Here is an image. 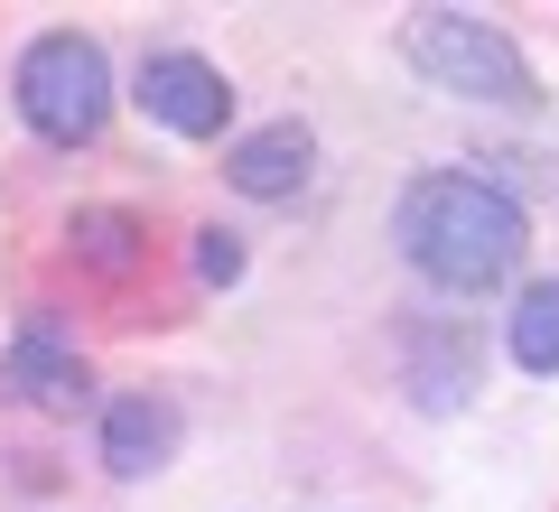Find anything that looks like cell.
I'll use <instances>...</instances> for the list:
<instances>
[{
  "label": "cell",
  "mask_w": 559,
  "mask_h": 512,
  "mask_svg": "<svg viewBox=\"0 0 559 512\" xmlns=\"http://www.w3.org/2000/svg\"><path fill=\"white\" fill-rule=\"evenodd\" d=\"M140 112L159 121V131H178V140H215L234 121V84L197 47H159V57H140Z\"/></svg>",
  "instance_id": "obj_4"
},
{
  "label": "cell",
  "mask_w": 559,
  "mask_h": 512,
  "mask_svg": "<svg viewBox=\"0 0 559 512\" xmlns=\"http://www.w3.org/2000/svg\"><path fill=\"white\" fill-rule=\"evenodd\" d=\"M187 419L168 392H121L103 401V475H121V485H140V475H159L168 456H178Z\"/></svg>",
  "instance_id": "obj_7"
},
{
  "label": "cell",
  "mask_w": 559,
  "mask_h": 512,
  "mask_svg": "<svg viewBox=\"0 0 559 512\" xmlns=\"http://www.w3.org/2000/svg\"><path fill=\"white\" fill-rule=\"evenodd\" d=\"M10 103H20V121L47 150H84L112 121V57H103V38H84V28L28 38L20 66H10Z\"/></svg>",
  "instance_id": "obj_3"
},
{
  "label": "cell",
  "mask_w": 559,
  "mask_h": 512,
  "mask_svg": "<svg viewBox=\"0 0 559 512\" xmlns=\"http://www.w3.org/2000/svg\"><path fill=\"white\" fill-rule=\"evenodd\" d=\"M308 168H318V131H308V121H261V131H242L234 150H224V187L252 197V205L299 197Z\"/></svg>",
  "instance_id": "obj_6"
},
{
  "label": "cell",
  "mask_w": 559,
  "mask_h": 512,
  "mask_svg": "<svg viewBox=\"0 0 559 512\" xmlns=\"http://www.w3.org/2000/svg\"><path fill=\"white\" fill-rule=\"evenodd\" d=\"M392 234H401V252H411V271L429 279V289L476 298V289H503V279L522 271L532 224H522V205L503 197L495 178H476V168H429V178L401 187Z\"/></svg>",
  "instance_id": "obj_1"
},
{
  "label": "cell",
  "mask_w": 559,
  "mask_h": 512,
  "mask_svg": "<svg viewBox=\"0 0 559 512\" xmlns=\"http://www.w3.org/2000/svg\"><path fill=\"white\" fill-rule=\"evenodd\" d=\"M0 392L38 401V410H84V392H94V373H84L75 335H66L57 317H20V335L0 345Z\"/></svg>",
  "instance_id": "obj_5"
},
{
  "label": "cell",
  "mask_w": 559,
  "mask_h": 512,
  "mask_svg": "<svg viewBox=\"0 0 559 512\" xmlns=\"http://www.w3.org/2000/svg\"><path fill=\"white\" fill-rule=\"evenodd\" d=\"M401 355H411V401L419 410H466L476 401V335L466 326L419 317V326H401Z\"/></svg>",
  "instance_id": "obj_8"
},
{
  "label": "cell",
  "mask_w": 559,
  "mask_h": 512,
  "mask_svg": "<svg viewBox=\"0 0 559 512\" xmlns=\"http://www.w3.org/2000/svg\"><path fill=\"white\" fill-rule=\"evenodd\" d=\"M503 345H513L522 373H559V279H532V289L513 298V326H503Z\"/></svg>",
  "instance_id": "obj_10"
},
{
  "label": "cell",
  "mask_w": 559,
  "mask_h": 512,
  "mask_svg": "<svg viewBox=\"0 0 559 512\" xmlns=\"http://www.w3.org/2000/svg\"><path fill=\"white\" fill-rule=\"evenodd\" d=\"M66 242H75V261H84V271H103V279L140 271V215H121V205H75Z\"/></svg>",
  "instance_id": "obj_9"
},
{
  "label": "cell",
  "mask_w": 559,
  "mask_h": 512,
  "mask_svg": "<svg viewBox=\"0 0 559 512\" xmlns=\"http://www.w3.org/2000/svg\"><path fill=\"white\" fill-rule=\"evenodd\" d=\"M401 57L419 84H439L457 103H540V75L485 10H411L401 20Z\"/></svg>",
  "instance_id": "obj_2"
},
{
  "label": "cell",
  "mask_w": 559,
  "mask_h": 512,
  "mask_svg": "<svg viewBox=\"0 0 559 512\" xmlns=\"http://www.w3.org/2000/svg\"><path fill=\"white\" fill-rule=\"evenodd\" d=\"M197 279H205V289H234V279H242V234L205 224V234H197Z\"/></svg>",
  "instance_id": "obj_11"
}]
</instances>
